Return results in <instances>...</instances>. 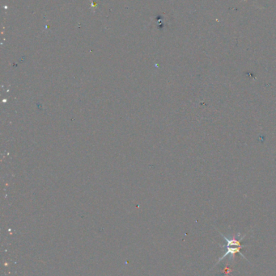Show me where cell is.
<instances>
[{"mask_svg":"<svg viewBox=\"0 0 276 276\" xmlns=\"http://www.w3.org/2000/svg\"><path fill=\"white\" fill-rule=\"evenodd\" d=\"M244 247H245V246H240L232 247V246H228V245H227V246H226V249H226V252L224 253V254H223V256H221V258H220L219 259H218V261L216 262V263L214 265L213 267H212L211 269H213L214 267H215L216 265L219 264L220 262L222 261V260H223V259H224V258H225L227 256L230 255V257H231V258H229V260H230V261H234L235 254H236L237 253L240 254V255L242 256V257H243V258H245V260H247L248 262H249V260H248V259L245 258V256L243 254L240 252V249H242V248H244Z\"/></svg>","mask_w":276,"mask_h":276,"instance_id":"1","label":"cell"}]
</instances>
